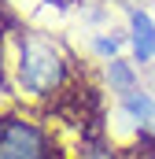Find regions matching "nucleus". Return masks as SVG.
Here are the masks:
<instances>
[{"instance_id":"f257e3e1","label":"nucleus","mask_w":155,"mask_h":159,"mask_svg":"<svg viewBox=\"0 0 155 159\" xmlns=\"http://www.w3.org/2000/svg\"><path fill=\"white\" fill-rule=\"evenodd\" d=\"M67 78V63L63 56L41 37H26L19 44V85L30 96H48L52 89H59Z\"/></svg>"},{"instance_id":"f03ea898","label":"nucleus","mask_w":155,"mask_h":159,"mask_svg":"<svg viewBox=\"0 0 155 159\" xmlns=\"http://www.w3.org/2000/svg\"><path fill=\"white\" fill-rule=\"evenodd\" d=\"M0 159H55V148L33 119L0 115Z\"/></svg>"},{"instance_id":"7ed1b4c3","label":"nucleus","mask_w":155,"mask_h":159,"mask_svg":"<svg viewBox=\"0 0 155 159\" xmlns=\"http://www.w3.org/2000/svg\"><path fill=\"white\" fill-rule=\"evenodd\" d=\"M133 52H137L140 63L155 56V22L148 15H140V11L133 15Z\"/></svg>"},{"instance_id":"20e7f679","label":"nucleus","mask_w":155,"mask_h":159,"mask_svg":"<svg viewBox=\"0 0 155 159\" xmlns=\"http://www.w3.org/2000/svg\"><path fill=\"white\" fill-rule=\"evenodd\" d=\"M144 159H155V148H152V152H148V156H144Z\"/></svg>"},{"instance_id":"39448f33","label":"nucleus","mask_w":155,"mask_h":159,"mask_svg":"<svg viewBox=\"0 0 155 159\" xmlns=\"http://www.w3.org/2000/svg\"><path fill=\"white\" fill-rule=\"evenodd\" d=\"M152 126H155V111H152Z\"/></svg>"},{"instance_id":"423d86ee","label":"nucleus","mask_w":155,"mask_h":159,"mask_svg":"<svg viewBox=\"0 0 155 159\" xmlns=\"http://www.w3.org/2000/svg\"><path fill=\"white\" fill-rule=\"evenodd\" d=\"M0 67H4V63H0Z\"/></svg>"}]
</instances>
